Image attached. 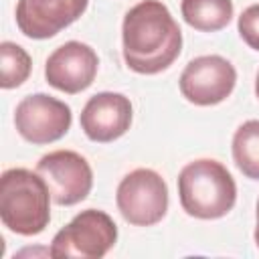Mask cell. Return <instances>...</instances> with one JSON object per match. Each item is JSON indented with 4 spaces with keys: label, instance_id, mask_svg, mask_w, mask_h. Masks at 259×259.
I'll use <instances>...</instances> for the list:
<instances>
[{
    "label": "cell",
    "instance_id": "cell-15",
    "mask_svg": "<svg viewBox=\"0 0 259 259\" xmlns=\"http://www.w3.org/2000/svg\"><path fill=\"white\" fill-rule=\"evenodd\" d=\"M237 28H239L241 38L253 51H259V4H251L249 8L241 12Z\"/></svg>",
    "mask_w": 259,
    "mask_h": 259
},
{
    "label": "cell",
    "instance_id": "cell-17",
    "mask_svg": "<svg viewBox=\"0 0 259 259\" xmlns=\"http://www.w3.org/2000/svg\"><path fill=\"white\" fill-rule=\"evenodd\" d=\"M255 95L259 99V71H257V77H255Z\"/></svg>",
    "mask_w": 259,
    "mask_h": 259
},
{
    "label": "cell",
    "instance_id": "cell-12",
    "mask_svg": "<svg viewBox=\"0 0 259 259\" xmlns=\"http://www.w3.org/2000/svg\"><path fill=\"white\" fill-rule=\"evenodd\" d=\"M180 12L196 30L217 32L225 28L233 18V2L231 0H182Z\"/></svg>",
    "mask_w": 259,
    "mask_h": 259
},
{
    "label": "cell",
    "instance_id": "cell-9",
    "mask_svg": "<svg viewBox=\"0 0 259 259\" xmlns=\"http://www.w3.org/2000/svg\"><path fill=\"white\" fill-rule=\"evenodd\" d=\"M97 69V53L85 42L69 40L49 55L45 63V79L51 87L75 95L93 83Z\"/></svg>",
    "mask_w": 259,
    "mask_h": 259
},
{
    "label": "cell",
    "instance_id": "cell-11",
    "mask_svg": "<svg viewBox=\"0 0 259 259\" xmlns=\"http://www.w3.org/2000/svg\"><path fill=\"white\" fill-rule=\"evenodd\" d=\"M132 101L123 93L101 91L89 97L81 111V130L91 142L107 144L121 138L132 125Z\"/></svg>",
    "mask_w": 259,
    "mask_h": 259
},
{
    "label": "cell",
    "instance_id": "cell-8",
    "mask_svg": "<svg viewBox=\"0 0 259 259\" xmlns=\"http://www.w3.org/2000/svg\"><path fill=\"white\" fill-rule=\"evenodd\" d=\"M237 83L235 67L221 55L192 59L180 75V93L194 105H217L225 101Z\"/></svg>",
    "mask_w": 259,
    "mask_h": 259
},
{
    "label": "cell",
    "instance_id": "cell-14",
    "mask_svg": "<svg viewBox=\"0 0 259 259\" xmlns=\"http://www.w3.org/2000/svg\"><path fill=\"white\" fill-rule=\"evenodd\" d=\"M0 85L2 89H14L22 85L32 69L30 55L16 42L4 40L0 45Z\"/></svg>",
    "mask_w": 259,
    "mask_h": 259
},
{
    "label": "cell",
    "instance_id": "cell-4",
    "mask_svg": "<svg viewBox=\"0 0 259 259\" xmlns=\"http://www.w3.org/2000/svg\"><path fill=\"white\" fill-rule=\"evenodd\" d=\"M117 241L113 219L97 208L81 210L51 241L49 255L55 259H101Z\"/></svg>",
    "mask_w": 259,
    "mask_h": 259
},
{
    "label": "cell",
    "instance_id": "cell-2",
    "mask_svg": "<svg viewBox=\"0 0 259 259\" xmlns=\"http://www.w3.org/2000/svg\"><path fill=\"white\" fill-rule=\"evenodd\" d=\"M51 190L36 170L10 168L0 178V219L16 235L42 233L51 223Z\"/></svg>",
    "mask_w": 259,
    "mask_h": 259
},
{
    "label": "cell",
    "instance_id": "cell-10",
    "mask_svg": "<svg viewBox=\"0 0 259 259\" xmlns=\"http://www.w3.org/2000/svg\"><path fill=\"white\" fill-rule=\"evenodd\" d=\"M89 0H18L16 26L28 38H51L73 24Z\"/></svg>",
    "mask_w": 259,
    "mask_h": 259
},
{
    "label": "cell",
    "instance_id": "cell-5",
    "mask_svg": "<svg viewBox=\"0 0 259 259\" xmlns=\"http://www.w3.org/2000/svg\"><path fill=\"white\" fill-rule=\"evenodd\" d=\"M115 202L121 217L130 225L152 227L166 217L168 186L156 170L138 168L121 178Z\"/></svg>",
    "mask_w": 259,
    "mask_h": 259
},
{
    "label": "cell",
    "instance_id": "cell-1",
    "mask_svg": "<svg viewBox=\"0 0 259 259\" xmlns=\"http://www.w3.org/2000/svg\"><path fill=\"white\" fill-rule=\"evenodd\" d=\"M121 42L123 61L132 71L156 75L178 59L182 30L164 2L142 0L123 16Z\"/></svg>",
    "mask_w": 259,
    "mask_h": 259
},
{
    "label": "cell",
    "instance_id": "cell-16",
    "mask_svg": "<svg viewBox=\"0 0 259 259\" xmlns=\"http://www.w3.org/2000/svg\"><path fill=\"white\" fill-rule=\"evenodd\" d=\"M253 237H255V245L259 247V200H257V225H255V233H253Z\"/></svg>",
    "mask_w": 259,
    "mask_h": 259
},
{
    "label": "cell",
    "instance_id": "cell-3",
    "mask_svg": "<svg viewBox=\"0 0 259 259\" xmlns=\"http://www.w3.org/2000/svg\"><path fill=\"white\" fill-rule=\"evenodd\" d=\"M178 196L186 214L212 221L233 210L237 202V184L221 162L212 158H200L188 162L180 170Z\"/></svg>",
    "mask_w": 259,
    "mask_h": 259
},
{
    "label": "cell",
    "instance_id": "cell-7",
    "mask_svg": "<svg viewBox=\"0 0 259 259\" xmlns=\"http://www.w3.org/2000/svg\"><path fill=\"white\" fill-rule=\"evenodd\" d=\"M71 119V107L47 93L26 95L14 109L16 132L36 146L61 140L69 132Z\"/></svg>",
    "mask_w": 259,
    "mask_h": 259
},
{
    "label": "cell",
    "instance_id": "cell-13",
    "mask_svg": "<svg viewBox=\"0 0 259 259\" xmlns=\"http://www.w3.org/2000/svg\"><path fill=\"white\" fill-rule=\"evenodd\" d=\"M233 160L251 180H259V119L241 123L233 136Z\"/></svg>",
    "mask_w": 259,
    "mask_h": 259
},
{
    "label": "cell",
    "instance_id": "cell-6",
    "mask_svg": "<svg viewBox=\"0 0 259 259\" xmlns=\"http://www.w3.org/2000/svg\"><path fill=\"white\" fill-rule=\"evenodd\" d=\"M36 172L45 178L55 204L71 206L87 198L93 186V172L89 162L73 150H55L45 154Z\"/></svg>",
    "mask_w": 259,
    "mask_h": 259
}]
</instances>
